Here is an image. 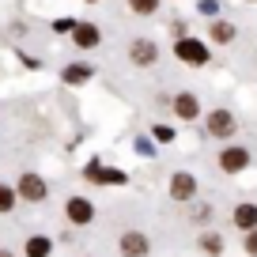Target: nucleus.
I'll return each mask as SVG.
<instances>
[{
    "mask_svg": "<svg viewBox=\"0 0 257 257\" xmlns=\"http://www.w3.org/2000/svg\"><path fill=\"white\" fill-rule=\"evenodd\" d=\"M174 53H178V61H185V64H208V46L204 42H197V38H178V46H174Z\"/></svg>",
    "mask_w": 257,
    "mask_h": 257,
    "instance_id": "nucleus-1",
    "label": "nucleus"
},
{
    "mask_svg": "<svg viewBox=\"0 0 257 257\" xmlns=\"http://www.w3.org/2000/svg\"><path fill=\"white\" fill-rule=\"evenodd\" d=\"M19 197L31 201V204L46 201V182H42L38 174H23V178H19Z\"/></svg>",
    "mask_w": 257,
    "mask_h": 257,
    "instance_id": "nucleus-2",
    "label": "nucleus"
},
{
    "mask_svg": "<svg viewBox=\"0 0 257 257\" xmlns=\"http://www.w3.org/2000/svg\"><path fill=\"white\" fill-rule=\"evenodd\" d=\"M246 163H249V152H246V148H227V152L219 155V167H223L227 174H238Z\"/></svg>",
    "mask_w": 257,
    "mask_h": 257,
    "instance_id": "nucleus-3",
    "label": "nucleus"
},
{
    "mask_svg": "<svg viewBox=\"0 0 257 257\" xmlns=\"http://www.w3.org/2000/svg\"><path fill=\"white\" fill-rule=\"evenodd\" d=\"M121 253L125 257H148V234L128 231L125 238H121Z\"/></svg>",
    "mask_w": 257,
    "mask_h": 257,
    "instance_id": "nucleus-4",
    "label": "nucleus"
},
{
    "mask_svg": "<svg viewBox=\"0 0 257 257\" xmlns=\"http://www.w3.org/2000/svg\"><path fill=\"white\" fill-rule=\"evenodd\" d=\"M208 133H212V137H231V133H234V117L227 110L208 113Z\"/></svg>",
    "mask_w": 257,
    "mask_h": 257,
    "instance_id": "nucleus-5",
    "label": "nucleus"
},
{
    "mask_svg": "<svg viewBox=\"0 0 257 257\" xmlns=\"http://www.w3.org/2000/svg\"><path fill=\"white\" fill-rule=\"evenodd\" d=\"M193 189H197L193 174H174V178H170V197H174V201H189Z\"/></svg>",
    "mask_w": 257,
    "mask_h": 257,
    "instance_id": "nucleus-6",
    "label": "nucleus"
},
{
    "mask_svg": "<svg viewBox=\"0 0 257 257\" xmlns=\"http://www.w3.org/2000/svg\"><path fill=\"white\" fill-rule=\"evenodd\" d=\"M68 219H72V223H91V219H95V208H91V201H83V197H72V201H68Z\"/></svg>",
    "mask_w": 257,
    "mask_h": 257,
    "instance_id": "nucleus-7",
    "label": "nucleus"
},
{
    "mask_svg": "<svg viewBox=\"0 0 257 257\" xmlns=\"http://www.w3.org/2000/svg\"><path fill=\"white\" fill-rule=\"evenodd\" d=\"M87 178H95L98 185H121V182H125L121 170H106V167H98V163H91V167H87Z\"/></svg>",
    "mask_w": 257,
    "mask_h": 257,
    "instance_id": "nucleus-8",
    "label": "nucleus"
},
{
    "mask_svg": "<svg viewBox=\"0 0 257 257\" xmlns=\"http://www.w3.org/2000/svg\"><path fill=\"white\" fill-rule=\"evenodd\" d=\"M128 57H133V61H137V64H152L155 57H159V49H155L152 42H144V38H140V42H133V49H128Z\"/></svg>",
    "mask_w": 257,
    "mask_h": 257,
    "instance_id": "nucleus-9",
    "label": "nucleus"
},
{
    "mask_svg": "<svg viewBox=\"0 0 257 257\" xmlns=\"http://www.w3.org/2000/svg\"><path fill=\"white\" fill-rule=\"evenodd\" d=\"M234 227L253 231L257 227V204H238V208H234Z\"/></svg>",
    "mask_w": 257,
    "mask_h": 257,
    "instance_id": "nucleus-10",
    "label": "nucleus"
},
{
    "mask_svg": "<svg viewBox=\"0 0 257 257\" xmlns=\"http://www.w3.org/2000/svg\"><path fill=\"white\" fill-rule=\"evenodd\" d=\"M174 113H178L182 121H193L197 113H201V106H197V98H193V95H178V98H174Z\"/></svg>",
    "mask_w": 257,
    "mask_h": 257,
    "instance_id": "nucleus-11",
    "label": "nucleus"
},
{
    "mask_svg": "<svg viewBox=\"0 0 257 257\" xmlns=\"http://www.w3.org/2000/svg\"><path fill=\"white\" fill-rule=\"evenodd\" d=\"M72 38H76V46H83V49H95V46H98V27L80 23V27L72 31Z\"/></svg>",
    "mask_w": 257,
    "mask_h": 257,
    "instance_id": "nucleus-12",
    "label": "nucleus"
},
{
    "mask_svg": "<svg viewBox=\"0 0 257 257\" xmlns=\"http://www.w3.org/2000/svg\"><path fill=\"white\" fill-rule=\"evenodd\" d=\"M27 257H49V238L46 234H34V238L27 242Z\"/></svg>",
    "mask_w": 257,
    "mask_h": 257,
    "instance_id": "nucleus-13",
    "label": "nucleus"
},
{
    "mask_svg": "<svg viewBox=\"0 0 257 257\" xmlns=\"http://www.w3.org/2000/svg\"><path fill=\"white\" fill-rule=\"evenodd\" d=\"M91 76V68H83V64H72V68H64V80L68 83H83Z\"/></svg>",
    "mask_w": 257,
    "mask_h": 257,
    "instance_id": "nucleus-14",
    "label": "nucleus"
},
{
    "mask_svg": "<svg viewBox=\"0 0 257 257\" xmlns=\"http://www.w3.org/2000/svg\"><path fill=\"white\" fill-rule=\"evenodd\" d=\"M128 8L137 12V16H152V12L159 8V0H128Z\"/></svg>",
    "mask_w": 257,
    "mask_h": 257,
    "instance_id": "nucleus-15",
    "label": "nucleus"
},
{
    "mask_svg": "<svg viewBox=\"0 0 257 257\" xmlns=\"http://www.w3.org/2000/svg\"><path fill=\"white\" fill-rule=\"evenodd\" d=\"M212 38H216V42H231L234 38V27L231 23H216V27H212Z\"/></svg>",
    "mask_w": 257,
    "mask_h": 257,
    "instance_id": "nucleus-16",
    "label": "nucleus"
},
{
    "mask_svg": "<svg viewBox=\"0 0 257 257\" xmlns=\"http://www.w3.org/2000/svg\"><path fill=\"white\" fill-rule=\"evenodd\" d=\"M12 204H16V193L8 185H0V212H12Z\"/></svg>",
    "mask_w": 257,
    "mask_h": 257,
    "instance_id": "nucleus-17",
    "label": "nucleus"
},
{
    "mask_svg": "<svg viewBox=\"0 0 257 257\" xmlns=\"http://www.w3.org/2000/svg\"><path fill=\"white\" fill-rule=\"evenodd\" d=\"M204 249H208V253H219V249H223V238H219V234H204V242H201Z\"/></svg>",
    "mask_w": 257,
    "mask_h": 257,
    "instance_id": "nucleus-18",
    "label": "nucleus"
},
{
    "mask_svg": "<svg viewBox=\"0 0 257 257\" xmlns=\"http://www.w3.org/2000/svg\"><path fill=\"white\" fill-rule=\"evenodd\" d=\"M246 249L257 257V231H249V238H246Z\"/></svg>",
    "mask_w": 257,
    "mask_h": 257,
    "instance_id": "nucleus-19",
    "label": "nucleus"
},
{
    "mask_svg": "<svg viewBox=\"0 0 257 257\" xmlns=\"http://www.w3.org/2000/svg\"><path fill=\"white\" fill-rule=\"evenodd\" d=\"M0 257H12V253H4V249H0Z\"/></svg>",
    "mask_w": 257,
    "mask_h": 257,
    "instance_id": "nucleus-20",
    "label": "nucleus"
},
{
    "mask_svg": "<svg viewBox=\"0 0 257 257\" xmlns=\"http://www.w3.org/2000/svg\"><path fill=\"white\" fill-rule=\"evenodd\" d=\"M91 4H95V0H91Z\"/></svg>",
    "mask_w": 257,
    "mask_h": 257,
    "instance_id": "nucleus-21",
    "label": "nucleus"
}]
</instances>
